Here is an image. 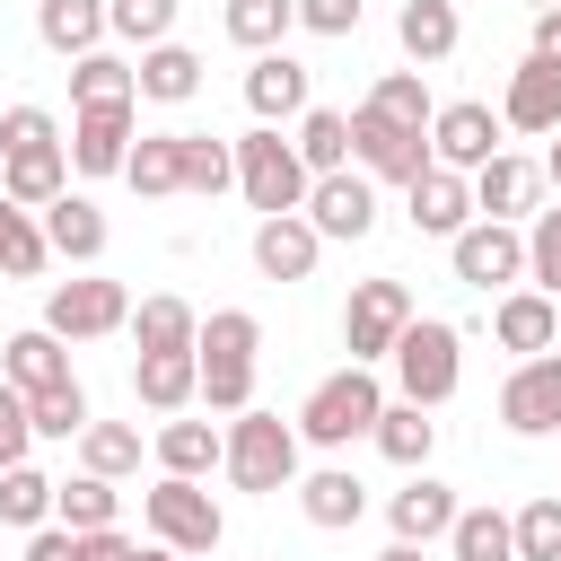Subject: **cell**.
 <instances>
[{"label":"cell","mask_w":561,"mask_h":561,"mask_svg":"<svg viewBox=\"0 0 561 561\" xmlns=\"http://www.w3.org/2000/svg\"><path fill=\"white\" fill-rule=\"evenodd\" d=\"M351 158H359V175H368V184H412V175L430 167V131H412V123H386V114L351 105Z\"/></svg>","instance_id":"cell-8"},{"label":"cell","mask_w":561,"mask_h":561,"mask_svg":"<svg viewBox=\"0 0 561 561\" xmlns=\"http://www.w3.org/2000/svg\"><path fill=\"white\" fill-rule=\"evenodd\" d=\"M44 517H53V473L9 465L0 473V526H44Z\"/></svg>","instance_id":"cell-43"},{"label":"cell","mask_w":561,"mask_h":561,"mask_svg":"<svg viewBox=\"0 0 561 561\" xmlns=\"http://www.w3.org/2000/svg\"><path fill=\"white\" fill-rule=\"evenodd\" d=\"M456 35H465V26H456V0H403V18H394V44H403L421 70H430V61H447V53H456Z\"/></svg>","instance_id":"cell-31"},{"label":"cell","mask_w":561,"mask_h":561,"mask_svg":"<svg viewBox=\"0 0 561 561\" xmlns=\"http://www.w3.org/2000/svg\"><path fill=\"white\" fill-rule=\"evenodd\" d=\"M228 149H237V193H245L263 219H280V210H298V202H307V184H316V175H307V158H298L272 123H263V131H245V140H228Z\"/></svg>","instance_id":"cell-6"},{"label":"cell","mask_w":561,"mask_h":561,"mask_svg":"<svg viewBox=\"0 0 561 561\" xmlns=\"http://www.w3.org/2000/svg\"><path fill=\"white\" fill-rule=\"evenodd\" d=\"M245 105H254V123L307 114V61H289L280 44H272V53H254V70H245Z\"/></svg>","instance_id":"cell-22"},{"label":"cell","mask_w":561,"mask_h":561,"mask_svg":"<svg viewBox=\"0 0 561 561\" xmlns=\"http://www.w3.org/2000/svg\"><path fill=\"white\" fill-rule=\"evenodd\" d=\"M123 561H175V552H167V543H149V552H140V543H131V552H123Z\"/></svg>","instance_id":"cell-55"},{"label":"cell","mask_w":561,"mask_h":561,"mask_svg":"<svg viewBox=\"0 0 561 561\" xmlns=\"http://www.w3.org/2000/svg\"><path fill=\"white\" fill-rule=\"evenodd\" d=\"M140 517H149V535H158L167 552H184V561H210L219 535H228L219 500H210L202 482H184V473H158V482L140 491Z\"/></svg>","instance_id":"cell-5"},{"label":"cell","mask_w":561,"mask_h":561,"mask_svg":"<svg viewBox=\"0 0 561 561\" xmlns=\"http://www.w3.org/2000/svg\"><path fill=\"white\" fill-rule=\"evenodd\" d=\"M219 473L237 482V491H289L298 482V421H280V412H228V430H219Z\"/></svg>","instance_id":"cell-1"},{"label":"cell","mask_w":561,"mask_h":561,"mask_svg":"<svg viewBox=\"0 0 561 561\" xmlns=\"http://www.w3.org/2000/svg\"><path fill=\"white\" fill-rule=\"evenodd\" d=\"M175 561H184V552H175Z\"/></svg>","instance_id":"cell-58"},{"label":"cell","mask_w":561,"mask_h":561,"mask_svg":"<svg viewBox=\"0 0 561 561\" xmlns=\"http://www.w3.org/2000/svg\"><path fill=\"white\" fill-rule=\"evenodd\" d=\"M26 421H35V438H79V430H88V386L61 377V386L26 394Z\"/></svg>","instance_id":"cell-42"},{"label":"cell","mask_w":561,"mask_h":561,"mask_svg":"<svg viewBox=\"0 0 561 561\" xmlns=\"http://www.w3.org/2000/svg\"><path fill=\"white\" fill-rule=\"evenodd\" d=\"M543 140H552V149H543V184L561 193V131H543Z\"/></svg>","instance_id":"cell-54"},{"label":"cell","mask_w":561,"mask_h":561,"mask_svg":"<svg viewBox=\"0 0 561 561\" xmlns=\"http://www.w3.org/2000/svg\"><path fill=\"white\" fill-rule=\"evenodd\" d=\"M26 561H70V526H26Z\"/></svg>","instance_id":"cell-52"},{"label":"cell","mask_w":561,"mask_h":561,"mask_svg":"<svg viewBox=\"0 0 561 561\" xmlns=\"http://www.w3.org/2000/svg\"><path fill=\"white\" fill-rule=\"evenodd\" d=\"M289 491H298L307 526H324V535H342V526L368 517V482H359L351 465H324V473H307V482H289Z\"/></svg>","instance_id":"cell-21"},{"label":"cell","mask_w":561,"mask_h":561,"mask_svg":"<svg viewBox=\"0 0 561 561\" xmlns=\"http://www.w3.org/2000/svg\"><path fill=\"white\" fill-rule=\"evenodd\" d=\"M394 386H403V403H421V412H438L447 394H456V377H465V333L456 324H438V316H412L403 333H394Z\"/></svg>","instance_id":"cell-3"},{"label":"cell","mask_w":561,"mask_h":561,"mask_svg":"<svg viewBox=\"0 0 561 561\" xmlns=\"http://www.w3.org/2000/svg\"><path fill=\"white\" fill-rule=\"evenodd\" d=\"M254 351H263V324H254L245 307L202 316L193 359H202V403H210V412H245V403H254Z\"/></svg>","instance_id":"cell-2"},{"label":"cell","mask_w":561,"mask_h":561,"mask_svg":"<svg viewBox=\"0 0 561 561\" xmlns=\"http://www.w3.org/2000/svg\"><path fill=\"white\" fill-rule=\"evenodd\" d=\"M386 526H394V543H421V552H430V543L456 526V491H447V482L421 465V473H412V482L386 500Z\"/></svg>","instance_id":"cell-16"},{"label":"cell","mask_w":561,"mask_h":561,"mask_svg":"<svg viewBox=\"0 0 561 561\" xmlns=\"http://www.w3.org/2000/svg\"><path fill=\"white\" fill-rule=\"evenodd\" d=\"M465 184H473V219H517V210H535L543 167H535V158H517V149H491Z\"/></svg>","instance_id":"cell-15"},{"label":"cell","mask_w":561,"mask_h":561,"mask_svg":"<svg viewBox=\"0 0 561 561\" xmlns=\"http://www.w3.org/2000/svg\"><path fill=\"white\" fill-rule=\"evenodd\" d=\"M491 333H500V351L535 359V351H552V342H561V298H543V289L526 280V289H508V298L491 307Z\"/></svg>","instance_id":"cell-18"},{"label":"cell","mask_w":561,"mask_h":561,"mask_svg":"<svg viewBox=\"0 0 561 561\" xmlns=\"http://www.w3.org/2000/svg\"><path fill=\"white\" fill-rule=\"evenodd\" d=\"M35 219H44V245H53L61 263H96V254H105V210H96L88 193H61V202H44Z\"/></svg>","instance_id":"cell-24"},{"label":"cell","mask_w":561,"mask_h":561,"mask_svg":"<svg viewBox=\"0 0 561 561\" xmlns=\"http://www.w3.org/2000/svg\"><path fill=\"white\" fill-rule=\"evenodd\" d=\"M26 447H35V421H26V394L0 377V473L9 465H26Z\"/></svg>","instance_id":"cell-49"},{"label":"cell","mask_w":561,"mask_h":561,"mask_svg":"<svg viewBox=\"0 0 561 561\" xmlns=\"http://www.w3.org/2000/svg\"><path fill=\"white\" fill-rule=\"evenodd\" d=\"M131 158V105H79L70 123V167L79 175H123Z\"/></svg>","instance_id":"cell-17"},{"label":"cell","mask_w":561,"mask_h":561,"mask_svg":"<svg viewBox=\"0 0 561 561\" xmlns=\"http://www.w3.org/2000/svg\"><path fill=\"white\" fill-rule=\"evenodd\" d=\"M368 438H377V456H386V465H403V473H421V465L438 456V421H430L421 403H386Z\"/></svg>","instance_id":"cell-30"},{"label":"cell","mask_w":561,"mask_h":561,"mask_svg":"<svg viewBox=\"0 0 561 561\" xmlns=\"http://www.w3.org/2000/svg\"><path fill=\"white\" fill-rule=\"evenodd\" d=\"M377 561H421V543H386V552H377Z\"/></svg>","instance_id":"cell-56"},{"label":"cell","mask_w":561,"mask_h":561,"mask_svg":"<svg viewBox=\"0 0 561 561\" xmlns=\"http://www.w3.org/2000/svg\"><path fill=\"white\" fill-rule=\"evenodd\" d=\"M447 552H456V561H517V535H508V517H500V508H456Z\"/></svg>","instance_id":"cell-39"},{"label":"cell","mask_w":561,"mask_h":561,"mask_svg":"<svg viewBox=\"0 0 561 561\" xmlns=\"http://www.w3.org/2000/svg\"><path fill=\"white\" fill-rule=\"evenodd\" d=\"M447 263H456L465 289H508V280H526V237L508 219H465L447 237Z\"/></svg>","instance_id":"cell-10"},{"label":"cell","mask_w":561,"mask_h":561,"mask_svg":"<svg viewBox=\"0 0 561 561\" xmlns=\"http://www.w3.org/2000/svg\"><path fill=\"white\" fill-rule=\"evenodd\" d=\"M289 149L307 158V175H333V167H351V114H333V105H307Z\"/></svg>","instance_id":"cell-34"},{"label":"cell","mask_w":561,"mask_h":561,"mask_svg":"<svg viewBox=\"0 0 561 561\" xmlns=\"http://www.w3.org/2000/svg\"><path fill=\"white\" fill-rule=\"evenodd\" d=\"M403 193H412V228H421V237H456V228L473 219V184H465L456 167H438V158H430Z\"/></svg>","instance_id":"cell-19"},{"label":"cell","mask_w":561,"mask_h":561,"mask_svg":"<svg viewBox=\"0 0 561 561\" xmlns=\"http://www.w3.org/2000/svg\"><path fill=\"white\" fill-rule=\"evenodd\" d=\"M377 412H386V386L351 359V368H333V377L298 403V438H307V447H351V438L377 430Z\"/></svg>","instance_id":"cell-4"},{"label":"cell","mask_w":561,"mask_h":561,"mask_svg":"<svg viewBox=\"0 0 561 561\" xmlns=\"http://www.w3.org/2000/svg\"><path fill=\"white\" fill-rule=\"evenodd\" d=\"M500 421H508L517 438H552V430H561V351H535V359L508 368V386H500Z\"/></svg>","instance_id":"cell-12"},{"label":"cell","mask_w":561,"mask_h":561,"mask_svg":"<svg viewBox=\"0 0 561 561\" xmlns=\"http://www.w3.org/2000/svg\"><path fill=\"white\" fill-rule=\"evenodd\" d=\"M131 543L114 535V526H88V535H70V561H123Z\"/></svg>","instance_id":"cell-51"},{"label":"cell","mask_w":561,"mask_h":561,"mask_svg":"<svg viewBox=\"0 0 561 561\" xmlns=\"http://www.w3.org/2000/svg\"><path fill=\"white\" fill-rule=\"evenodd\" d=\"M535 53H543V61H561V0H552V9H535Z\"/></svg>","instance_id":"cell-53"},{"label":"cell","mask_w":561,"mask_h":561,"mask_svg":"<svg viewBox=\"0 0 561 561\" xmlns=\"http://www.w3.org/2000/svg\"><path fill=\"white\" fill-rule=\"evenodd\" d=\"M140 351H193V333H202V316L175 298V289H158V298H140L131 307V324H123Z\"/></svg>","instance_id":"cell-32"},{"label":"cell","mask_w":561,"mask_h":561,"mask_svg":"<svg viewBox=\"0 0 561 561\" xmlns=\"http://www.w3.org/2000/svg\"><path fill=\"white\" fill-rule=\"evenodd\" d=\"M237 184V149L210 131H184V193H228Z\"/></svg>","instance_id":"cell-45"},{"label":"cell","mask_w":561,"mask_h":561,"mask_svg":"<svg viewBox=\"0 0 561 561\" xmlns=\"http://www.w3.org/2000/svg\"><path fill=\"white\" fill-rule=\"evenodd\" d=\"M0 377L18 386V394H44V386H61L70 377V351H61V333H9V351H0Z\"/></svg>","instance_id":"cell-29"},{"label":"cell","mask_w":561,"mask_h":561,"mask_svg":"<svg viewBox=\"0 0 561 561\" xmlns=\"http://www.w3.org/2000/svg\"><path fill=\"white\" fill-rule=\"evenodd\" d=\"M131 394H140L149 412H184V403L202 394V359H193V351H140Z\"/></svg>","instance_id":"cell-26"},{"label":"cell","mask_w":561,"mask_h":561,"mask_svg":"<svg viewBox=\"0 0 561 561\" xmlns=\"http://www.w3.org/2000/svg\"><path fill=\"white\" fill-rule=\"evenodd\" d=\"M526 9H552V0H526Z\"/></svg>","instance_id":"cell-57"},{"label":"cell","mask_w":561,"mask_h":561,"mask_svg":"<svg viewBox=\"0 0 561 561\" xmlns=\"http://www.w3.org/2000/svg\"><path fill=\"white\" fill-rule=\"evenodd\" d=\"M298 219H307L324 245H359V237L377 228V184H368V175H351V167H333V175H316V184H307Z\"/></svg>","instance_id":"cell-9"},{"label":"cell","mask_w":561,"mask_h":561,"mask_svg":"<svg viewBox=\"0 0 561 561\" xmlns=\"http://www.w3.org/2000/svg\"><path fill=\"white\" fill-rule=\"evenodd\" d=\"M35 35H44V53L79 61L105 44V0H35Z\"/></svg>","instance_id":"cell-27"},{"label":"cell","mask_w":561,"mask_h":561,"mask_svg":"<svg viewBox=\"0 0 561 561\" xmlns=\"http://www.w3.org/2000/svg\"><path fill=\"white\" fill-rule=\"evenodd\" d=\"M210 465H219V430H210V421H158V473L202 482Z\"/></svg>","instance_id":"cell-36"},{"label":"cell","mask_w":561,"mask_h":561,"mask_svg":"<svg viewBox=\"0 0 561 561\" xmlns=\"http://www.w3.org/2000/svg\"><path fill=\"white\" fill-rule=\"evenodd\" d=\"M307 35H359V0H298Z\"/></svg>","instance_id":"cell-50"},{"label":"cell","mask_w":561,"mask_h":561,"mask_svg":"<svg viewBox=\"0 0 561 561\" xmlns=\"http://www.w3.org/2000/svg\"><path fill=\"white\" fill-rule=\"evenodd\" d=\"M526 280L543 298H561V210H535V228H526Z\"/></svg>","instance_id":"cell-47"},{"label":"cell","mask_w":561,"mask_h":561,"mask_svg":"<svg viewBox=\"0 0 561 561\" xmlns=\"http://www.w3.org/2000/svg\"><path fill=\"white\" fill-rule=\"evenodd\" d=\"M123 184H131L140 202L184 193V131H140V140H131V158H123Z\"/></svg>","instance_id":"cell-28"},{"label":"cell","mask_w":561,"mask_h":561,"mask_svg":"<svg viewBox=\"0 0 561 561\" xmlns=\"http://www.w3.org/2000/svg\"><path fill=\"white\" fill-rule=\"evenodd\" d=\"M228 44H245V53H272L289 26H298V0H228Z\"/></svg>","instance_id":"cell-40"},{"label":"cell","mask_w":561,"mask_h":561,"mask_svg":"<svg viewBox=\"0 0 561 561\" xmlns=\"http://www.w3.org/2000/svg\"><path fill=\"white\" fill-rule=\"evenodd\" d=\"M114 482L105 473H70V482H53V526H70V535H88V526H114Z\"/></svg>","instance_id":"cell-37"},{"label":"cell","mask_w":561,"mask_h":561,"mask_svg":"<svg viewBox=\"0 0 561 561\" xmlns=\"http://www.w3.org/2000/svg\"><path fill=\"white\" fill-rule=\"evenodd\" d=\"M70 105H140V88H131V61L123 53H79L70 61Z\"/></svg>","instance_id":"cell-33"},{"label":"cell","mask_w":561,"mask_h":561,"mask_svg":"<svg viewBox=\"0 0 561 561\" xmlns=\"http://www.w3.org/2000/svg\"><path fill=\"white\" fill-rule=\"evenodd\" d=\"M491 149H500V114H491L482 96H456V105H438V114H430V158H438V167L473 175Z\"/></svg>","instance_id":"cell-13"},{"label":"cell","mask_w":561,"mask_h":561,"mask_svg":"<svg viewBox=\"0 0 561 561\" xmlns=\"http://www.w3.org/2000/svg\"><path fill=\"white\" fill-rule=\"evenodd\" d=\"M53 140H61V123H53L44 105H9V114H0V158H9V149H53Z\"/></svg>","instance_id":"cell-48"},{"label":"cell","mask_w":561,"mask_h":561,"mask_svg":"<svg viewBox=\"0 0 561 561\" xmlns=\"http://www.w3.org/2000/svg\"><path fill=\"white\" fill-rule=\"evenodd\" d=\"M79 473H105V482L140 473V430L131 421H88L79 430Z\"/></svg>","instance_id":"cell-35"},{"label":"cell","mask_w":561,"mask_h":561,"mask_svg":"<svg viewBox=\"0 0 561 561\" xmlns=\"http://www.w3.org/2000/svg\"><path fill=\"white\" fill-rule=\"evenodd\" d=\"M0 193H9L18 210L61 202V193H70V158H61V140H53V149H9V158H0Z\"/></svg>","instance_id":"cell-23"},{"label":"cell","mask_w":561,"mask_h":561,"mask_svg":"<svg viewBox=\"0 0 561 561\" xmlns=\"http://www.w3.org/2000/svg\"><path fill=\"white\" fill-rule=\"evenodd\" d=\"M403 324H412V289H403V280H359L351 307H342V351H351L359 368H377Z\"/></svg>","instance_id":"cell-11"},{"label":"cell","mask_w":561,"mask_h":561,"mask_svg":"<svg viewBox=\"0 0 561 561\" xmlns=\"http://www.w3.org/2000/svg\"><path fill=\"white\" fill-rule=\"evenodd\" d=\"M131 88H140L149 105H184V96H202V53H184V44L167 35V44H149V53L131 61Z\"/></svg>","instance_id":"cell-25"},{"label":"cell","mask_w":561,"mask_h":561,"mask_svg":"<svg viewBox=\"0 0 561 561\" xmlns=\"http://www.w3.org/2000/svg\"><path fill=\"white\" fill-rule=\"evenodd\" d=\"M105 35H123V44H167L175 35V0H105Z\"/></svg>","instance_id":"cell-44"},{"label":"cell","mask_w":561,"mask_h":561,"mask_svg":"<svg viewBox=\"0 0 561 561\" xmlns=\"http://www.w3.org/2000/svg\"><path fill=\"white\" fill-rule=\"evenodd\" d=\"M44 263H53V245H44V219H35V210H18V202L0 193V272H9V280H35Z\"/></svg>","instance_id":"cell-38"},{"label":"cell","mask_w":561,"mask_h":561,"mask_svg":"<svg viewBox=\"0 0 561 561\" xmlns=\"http://www.w3.org/2000/svg\"><path fill=\"white\" fill-rule=\"evenodd\" d=\"M316 254H324V237H316L298 210H280V219L254 228V272H263V280H316Z\"/></svg>","instance_id":"cell-20"},{"label":"cell","mask_w":561,"mask_h":561,"mask_svg":"<svg viewBox=\"0 0 561 561\" xmlns=\"http://www.w3.org/2000/svg\"><path fill=\"white\" fill-rule=\"evenodd\" d=\"M131 324V289L123 280H53V298H44V333H61V342H105V333H123Z\"/></svg>","instance_id":"cell-7"},{"label":"cell","mask_w":561,"mask_h":561,"mask_svg":"<svg viewBox=\"0 0 561 561\" xmlns=\"http://www.w3.org/2000/svg\"><path fill=\"white\" fill-rule=\"evenodd\" d=\"M359 105H368V114H386V123H412V131H430V114H438V105H430V88H421V70H386Z\"/></svg>","instance_id":"cell-41"},{"label":"cell","mask_w":561,"mask_h":561,"mask_svg":"<svg viewBox=\"0 0 561 561\" xmlns=\"http://www.w3.org/2000/svg\"><path fill=\"white\" fill-rule=\"evenodd\" d=\"M500 131H561V61H543V53H526L517 70H508V96H500Z\"/></svg>","instance_id":"cell-14"},{"label":"cell","mask_w":561,"mask_h":561,"mask_svg":"<svg viewBox=\"0 0 561 561\" xmlns=\"http://www.w3.org/2000/svg\"><path fill=\"white\" fill-rule=\"evenodd\" d=\"M508 535H517V561H561V500H552V491L526 500V508L508 517Z\"/></svg>","instance_id":"cell-46"}]
</instances>
